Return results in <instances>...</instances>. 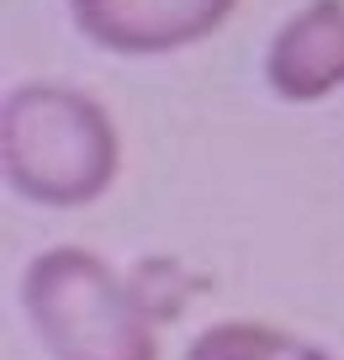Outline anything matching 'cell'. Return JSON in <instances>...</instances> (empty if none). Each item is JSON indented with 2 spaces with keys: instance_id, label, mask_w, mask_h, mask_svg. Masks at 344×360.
<instances>
[{
  "instance_id": "277c9868",
  "label": "cell",
  "mask_w": 344,
  "mask_h": 360,
  "mask_svg": "<svg viewBox=\"0 0 344 360\" xmlns=\"http://www.w3.org/2000/svg\"><path fill=\"white\" fill-rule=\"evenodd\" d=\"M265 85L286 106H318L344 90V0H307L265 43Z\"/></svg>"
},
{
  "instance_id": "6da1fadb",
  "label": "cell",
  "mask_w": 344,
  "mask_h": 360,
  "mask_svg": "<svg viewBox=\"0 0 344 360\" xmlns=\"http://www.w3.org/2000/svg\"><path fill=\"white\" fill-rule=\"evenodd\" d=\"M0 169L22 202L48 212L90 207L117 186V117L69 79H22L0 101Z\"/></svg>"
},
{
  "instance_id": "3957f363",
  "label": "cell",
  "mask_w": 344,
  "mask_h": 360,
  "mask_svg": "<svg viewBox=\"0 0 344 360\" xmlns=\"http://www.w3.org/2000/svg\"><path fill=\"white\" fill-rule=\"evenodd\" d=\"M238 0H69V22L90 48L117 58H165L228 27Z\"/></svg>"
},
{
  "instance_id": "7a4b0ae2",
  "label": "cell",
  "mask_w": 344,
  "mask_h": 360,
  "mask_svg": "<svg viewBox=\"0 0 344 360\" xmlns=\"http://www.w3.org/2000/svg\"><path fill=\"white\" fill-rule=\"evenodd\" d=\"M22 313L48 360H159V323L138 281L85 244L27 259Z\"/></svg>"
},
{
  "instance_id": "5b68a950",
  "label": "cell",
  "mask_w": 344,
  "mask_h": 360,
  "mask_svg": "<svg viewBox=\"0 0 344 360\" xmlns=\"http://www.w3.org/2000/svg\"><path fill=\"white\" fill-rule=\"evenodd\" d=\"M180 360H329V349L260 318H222L201 328Z\"/></svg>"
}]
</instances>
